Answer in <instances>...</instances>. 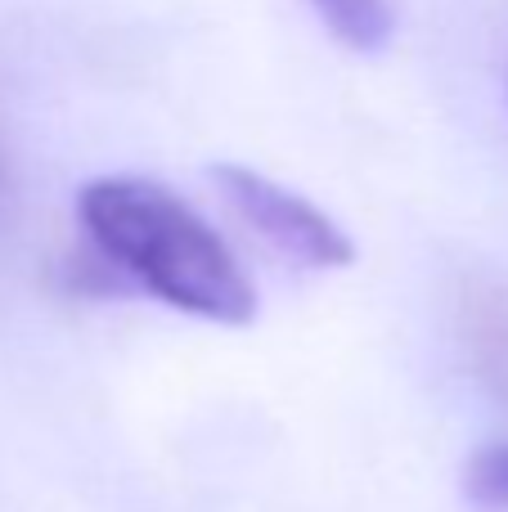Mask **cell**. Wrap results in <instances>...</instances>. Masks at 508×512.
Here are the masks:
<instances>
[{"label": "cell", "instance_id": "cell-1", "mask_svg": "<svg viewBox=\"0 0 508 512\" xmlns=\"http://www.w3.org/2000/svg\"><path fill=\"white\" fill-rule=\"evenodd\" d=\"M77 221L86 256L180 315L207 324H252L257 288L225 239L167 185L144 176H99L81 185Z\"/></svg>", "mask_w": 508, "mask_h": 512}, {"label": "cell", "instance_id": "cell-3", "mask_svg": "<svg viewBox=\"0 0 508 512\" xmlns=\"http://www.w3.org/2000/svg\"><path fill=\"white\" fill-rule=\"evenodd\" d=\"M311 5L324 18V27L356 54L387 50V41L396 32V18L387 0H311Z\"/></svg>", "mask_w": 508, "mask_h": 512}, {"label": "cell", "instance_id": "cell-4", "mask_svg": "<svg viewBox=\"0 0 508 512\" xmlns=\"http://www.w3.org/2000/svg\"><path fill=\"white\" fill-rule=\"evenodd\" d=\"M464 490L477 508L508 512V441L482 445L464 468Z\"/></svg>", "mask_w": 508, "mask_h": 512}, {"label": "cell", "instance_id": "cell-2", "mask_svg": "<svg viewBox=\"0 0 508 512\" xmlns=\"http://www.w3.org/2000/svg\"><path fill=\"white\" fill-rule=\"evenodd\" d=\"M212 185L234 212V221L275 261L293 265V270H342L356 261V243L342 234V225L324 207L275 185L261 171L225 162V167H212Z\"/></svg>", "mask_w": 508, "mask_h": 512}]
</instances>
